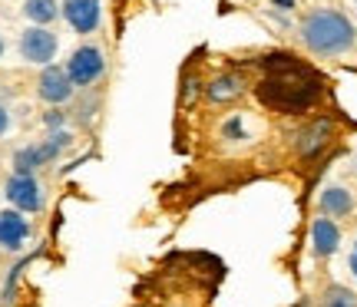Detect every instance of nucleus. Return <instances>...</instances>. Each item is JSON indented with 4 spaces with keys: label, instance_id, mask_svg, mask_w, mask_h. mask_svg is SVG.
Masks as SVG:
<instances>
[{
    "label": "nucleus",
    "instance_id": "obj_1",
    "mask_svg": "<svg viewBox=\"0 0 357 307\" xmlns=\"http://www.w3.org/2000/svg\"><path fill=\"white\" fill-rule=\"evenodd\" d=\"M268 77L258 83V100L265 102L275 113H305L311 109L321 96V79L314 70H307L305 63H298L291 53L281 56H268Z\"/></svg>",
    "mask_w": 357,
    "mask_h": 307
},
{
    "label": "nucleus",
    "instance_id": "obj_2",
    "mask_svg": "<svg viewBox=\"0 0 357 307\" xmlns=\"http://www.w3.org/2000/svg\"><path fill=\"white\" fill-rule=\"evenodd\" d=\"M301 40L311 53H321V56H334V53H344L354 47V26L344 13L337 10H311L301 20Z\"/></svg>",
    "mask_w": 357,
    "mask_h": 307
},
{
    "label": "nucleus",
    "instance_id": "obj_3",
    "mask_svg": "<svg viewBox=\"0 0 357 307\" xmlns=\"http://www.w3.org/2000/svg\"><path fill=\"white\" fill-rule=\"evenodd\" d=\"M66 73L73 79V86H93L106 73V56H102V50L96 43H83V47H77L70 53Z\"/></svg>",
    "mask_w": 357,
    "mask_h": 307
},
{
    "label": "nucleus",
    "instance_id": "obj_4",
    "mask_svg": "<svg viewBox=\"0 0 357 307\" xmlns=\"http://www.w3.org/2000/svg\"><path fill=\"white\" fill-rule=\"evenodd\" d=\"M56 47H60V40H56V33H53V30H47V26L30 24L24 33H20V56H24L26 63H33V66L53 63Z\"/></svg>",
    "mask_w": 357,
    "mask_h": 307
},
{
    "label": "nucleus",
    "instance_id": "obj_5",
    "mask_svg": "<svg viewBox=\"0 0 357 307\" xmlns=\"http://www.w3.org/2000/svg\"><path fill=\"white\" fill-rule=\"evenodd\" d=\"M73 79L66 73V66H53L47 63L43 66V73L37 79V96L43 102H50V106H63V102L73 100Z\"/></svg>",
    "mask_w": 357,
    "mask_h": 307
},
{
    "label": "nucleus",
    "instance_id": "obj_6",
    "mask_svg": "<svg viewBox=\"0 0 357 307\" xmlns=\"http://www.w3.org/2000/svg\"><path fill=\"white\" fill-rule=\"evenodd\" d=\"M3 195H7V202H10L13 208H20L24 215L43 208V189H40L37 175H17V172H13L10 179H7Z\"/></svg>",
    "mask_w": 357,
    "mask_h": 307
},
{
    "label": "nucleus",
    "instance_id": "obj_7",
    "mask_svg": "<svg viewBox=\"0 0 357 307\" xmlns=\"http://www.w3.org/2000/svg\"><path fill=\"white\" fill-rule=\"evenodd\" d=\"M60 13L77 33H93L102 20V3L100 0H63Z\"/></svg>",
    "mask_w": 357,
    "mask_h": 307
},
{
    "label": "nucleus",
    "instance_id": "obj_8",
    "mask_svg": "<svg viewBox=\"0 0 357 307\" xmlns=\"http://www.w3.org/2000/svg\"><path fill=\"white\" fill-rule=\"evenodd\" d=\"M30 221L24 218L20 208H3L0 212V248L3 251H20L24 242L30 238Z\"/></svg>",
    "mask_w": 357,
    "mask_h": 307
},
{
    "label": "nucleus",
    "instance_id": "obj_9",
    "mask_svg": "<svg viewBox=\"0 0 357 307\" xmlns=\"http://www.w3.org/2000/svg\"><path fill=\"white\" fill-rule=\"evenodd\" d=\"M341 248V228L337 221H331L328 215H321L311 221V251L318 258H328Z\"/></svg>",
    "mask_w": 357,
    "mask_h": 307
},
{
    "label": "nucleus",
    "instance_id": "obj_10",
    "mask_svg": "<svg viewBox=\"0 0 357 307\" xmlns=\"http://www.w3.org/2000/svg\"><path fill=\"white\" fill-rule=\"evenodd\" d=\"M334 136V126H331V119H314L307 129H301L298 132V152L305 155V159H314V155L331 142Z\"/></svg>",
    "mask_w": 357,
    "mask_h": 307
},
{
    "label": "nucleus",
    "instance_id": "obj_11",
    "mask_svg": "<svg viewBox=\"0 0 357 307\" xmlns=\"http://www.w3.org/2000/svg\"><path fill=\"white\" fill-rule=\"evenodd\" d=\"M318 208H321V215H328V218H344V215H351L354 198H351V192L341 189V185H328L318 198Z\"/></svg>",
    "mask_w": 357,
    "mask_h": 307
},
{
    "label": "nucleus",
    "instance_id": "obj_12",
    "mask_svg": "<svg viewBox=\"0 0 357 307\" xmlns=\"http://www.w3.org/2000/svg\"><path fill=\"white\" fill-rule=\"evenodd\" d=\"M208 100L212 102H231V100H238L245 93V86H242V79L238 77H231V73H222V77H215L212 83H208Z\"/></svg>",
    "mask_w": 357,
    "mask_h": 307
},
{
    "label": "nucleus",
    "instance_id": "obj_13",
    "mask_svg": "<svg viewBox=\"0 0 357 307\" xmlns=\"http://www.w3.org/2000/svg\"><path fill=\"white\" fill-rule=\"evenodd\" d=\"M24 17L30 20V24L47 26V24H53V20L60 17V3H56V0H26Z\"/></svg>",
    "mask_w": 357,
    "mask_h": 307
},
{
    "label": "nucleus",
    "instance_id": "obj_14",
    "mask_svg": "<svg viewBox=\"0 0 357 307\" xmlns=\"http://www.w3.org/2000/svg\"><path fill=\"white\" fill-rule=\"evenodd\" d=\"M40 166H43L40 145H24V149L13 152V172H17V175H37Z\"/></svg>",
    "mask_w": 357,
    "mask_h": 307
},
{
    "label": "nucleus",
    "instance_id": "obj_15",
    "mask_svg": "<svg viewBox=\"0 0 357 307\" xmlns=\"http://www.w3.org/2000/svg\"><path fill=\"white\" fill-rule=\"evenodd\" d=\"M70 142H73V136H70L66 129H53L50 136L40 142V155H43V166H47V162H53V159L63 152V149H70Z\"/></svg>",
    "mask_w": 357,
    "mask_h": 307
},
{
    "label": "nucleus",
    "instance_id": "obj_16",
    "mask_svg": "<svg viewBox=\"0 0 357 307\" xmlns=\"http://www.w3.org/2000/svg\"><path fill=\"white\" fill-rule=\"evenodd\" d=\"M321 307H357V294L344 284H331L321 297Z\"/></svg>",
    "mask_w": 357,
    "mask_h": 307
},
{
    "label": "nucleus",
    "instance_id": "obj_17",
    "mask_svg": "<svg viewBox=\"0 0 357 307\" xmlns=\"http://www.w3.org/2000/svg\"><path fill=\"white\" fill-rule=\"evenodd\" d=\"M63 123H66V113H63V109H50V113L43 116V126L50 129V132H53V129H63Z\"/></svg>",
    "mask_w": 357,
    "mask_h": 307
},
{
    "label": "nucleus",
    "instance_id": "obj_18",
    "mask_svg": "<svg viewBox=\"0 0 357 307\" xmlns=\"http://www.w3.org/2000/svg\"><path fill=\"white\" fill-rule=\"evenodd\" d=\"M10 132V113H7V106H0V136H7Z\"/></svg>",
    "mask_w": 357,
    "mask_h": 307
},
{
    "label": "nucleus",
    "instance_id": "obj_19",
    "mask_svg": "<svg viewBox=\"0 0 357 307\" xmlns=\"http://www.w3.org/2000/svg\"><path fill=\"white\" fill-rule=\"evenodd\" d=\"M347 265H351V274L357 278V242H354V248H351V261H347Z\"/></svg>",
    "mask_w": 357,
    "mask_h": 307
},
{
    "label": "nucleus",
    "instance_id": "obj_20",
    "mask_svg": "<svg viewBox=\"0 0 357 307\" xmlns=\"http://www.w3.org/2000/svg\"><path fill=\"white\" fill-rule=\"evenodd\" d=\"M275 3H278L281 10H291V7H294V0H275Z\"/></svg>",
    "mask_w": 357,
    "mask_h": 307
},
{
    "label": "nucleus",
    "instance_id": "obj_21",
    "mask_svg": "<svg viewBox=\"0 0 357 307\" xmlns=\"http://www.w3.org/2000/svg\"><path fill=\"white\" fill-rule=\"evenodd\" d=\"M3 50H7V47H3V40H0V56H3Z\"/></svg>",
    "mask_w": 357,
    "mask_h": 307
},
{
    "label": "nucleus",
    "instance_id": "obj_22",
    "mask_svg": "<svg viewBox=\"0 0 357 307\" xmlns=\"http://www.w3.org/2000/svg\"><path fill=\"white\" fill-rule=\"evenodd\" d=\"M354 175H357V159H354Z\"/></svg>",
    "mask_w": 357,
    "mask_h": 307
}]
</instances>
